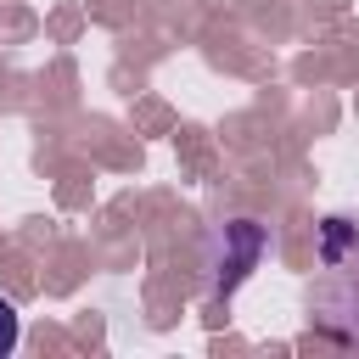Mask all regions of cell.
<instances>
[{"instance_id": "1", "label": "cell", "mask_w": 359, "mask_h": 359, "mask_svg": "<svg viewBox=\"0 0 359 359\" xmlns=\"http://www.w3.org/2000/svg\"><path fill=\"white\" fill-rule=\"evenodd\" d=\"M320 264L331 269V280H342L359 297V219L348 213L320 219Z\"/></svg>"}, {"instance_id": "2", "label": "cell", "mask_w": 359, "mask_h": 359, "mask_svg": "<svg viewBox=\"0 0 359 359\" xmlns=\"http://www.w3.org/2000/svg\"><path fill=\"white\" fill-rule=\"evenodd\" d=\"M11 348H17V309L0 297V359H6Z\"/></svg>"}]
</instances>
